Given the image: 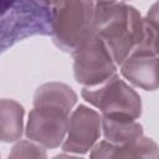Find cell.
<instances>
[{
	"label": "cell",
	"instance_id": "obj_2",
	"mask_svg": "<svg viewBox=\"0 0 159 159\" xmlns=\"http://www.w3.org/2000/svg\"><path fill=\"white\" fill-rule=\"evenodd\" d=\"M39 35H51V5L41 0H0V55Z\"/></svg>",
	"mask_w": 159,
	"mask_h": 159
},
{
	"label": "cell",
	"instance_id": "obj_3",
	"mask_svg": "<svg viewBox=\"0 0 159 159\" xmlns=\"http://www.w3.org/2000/svg\"><path fill=\"white\" fill-rule=\"evenodd\" d=\"M94 0H52L51 37L55 45L72 52L91 32Z\"/></svg>",
	"mask_w": 159,
	"mask_h": 159
},
{
	"label": "cell",
	"instance_id": "obj_1",
	"mask_svg": "<svg viewBox=\"0 0 159 159\" xmlns=\"http://www.w3.org/2000/svg\"><path fill=\"white\" fill-rule=\"evenodd\" d=\"M91 31L103 41L113 61L119 66L142 40L143 17L125 1L97 0Z\"/></svg>",
	"mask_w": 159,
	"mask_h": 159
},
{
	"label": "cell",
	"instance_id": "obj_9",
	"mask_svg": "<svg viewBox=\"0 0 159 159\" xmlns=\"http://www.w3.org/2000/svg\"><path fill=\"white\" fill-rule=\"evenodd\" d=\"M91 158H158V144L144 135L123 144H112L109 142H97L89 153Z\"/></svg>",
	"mask_w": 159,
	"mask_h": 159
},
{
	"label": "cell",
	"instance_id": "obj_15",
	"mask_svg": "<svg viewBox=\"0 0 159 159\" xmlns=\"http://www.w3.org/2000/svg\"><path fill=\"white\" fill-rule=\"evenodd\" d=\"M94 1H97V0H94ZM117 1H128V0H117Z\"/></svg>",
	"mask_w": 159,
	"mask_h": 159
},
{
	"label": "cell",
	"instance_id": "obj_11",
	"mask_svg": "<svg viewBox=\"0 0 159 159\" xmlns=\"http://www.w3.org/2000/svg\"><path fill=\"white\" fill-rule=\"evenodd\" d=\"M24 107L10 98H0V142L14 143L24 133Z\"/></svg>",
	"mask_w": 159,
	"mask_h": 159
},
{
	"label": "cell",
	"instance_id": "obj_6",
	"mask_svg": "<svg viewBox=\"0 0 159 159\" xmlns=\"http://www.w3.org/2000/svg\"><path fill=\"white\" fill-rule=\"evenodd\" d=\"M70 113L53 107H34L27 118L26 138L45 149H56L62 145L68 124Z\"/></svg>",
	"mask_w": 159,
	"mask_h": 159
},
{
	"label": "cell",
	"instance_id": "obj_8",
	"mask_svg": "<svg viewBox=\"0 0 159 159\" xmlns=\"http://www.w3.org/2000/svg\"><path fill=\"white\" fill-rule=\"evenodd\" d=\"M122 76L144 91L158 89V56L132 52L120 65Z\"/></svg>",
	"mask_w": 159,
	"mask_h": 159
},
{
	"label": "cell",
	"instance_id": "obj_14",
	"mask_svg": "<svg viewBox=\"0 0 159 159\" xmlns=\"http://www.w3.org/2000/svg\"><path fill=\"white\" fill-rule=\"evenodd\" d=\"M47 153L43 147L27 139L17 140L9 153V158H46Z\"/></svg>",
	"mask_w": 159,
	"mask_h": 159
},
{
	"label": "cell",
	"instance_id": "obj_10",
	"mask_svg": "<svg viewBox=\"0 0 159 159\" xmlns=\"http://www.w3.org/2000/svg\"><path fill=\"white\" fill-rule=\"evenodd\" d=\"M32 102L34 107H53L71 113L77 103V94L66 83L47 82L36 89Z\"/></svg>",
	"mask_w": 159,
	"mask_h": 159
},
{
	"label": "cell",
	"instance_id": "obj_7",
	"mask_svg": "<svg viewBox=\"0 0 159 159\" xmlns=\"http://www.w3.org/2000/svg\"><path fill=\"white\" fill-rule=\"evenodd\" d=\"M101 114L80 104L68 116V124L62 150L73 154H86L98 142L101 135Z\"/></svg>",
	"mask_w": 159,
	"mask_h": 159
},
{
	"label": "cell",
	"instance_id": "obj_13",
	"mask_svg": "<svg viewBox=\"0 0 159 159\" xmlns=\"http://www.w3.org/2000/svg\"><path fill=\"white\" fill-rule=\"evenodd\" d=\"M135 53L158 56V4L154 2L147 16L143 19V36L137 47Z\"/></svg>",
	"mask_w": 159,
	"mask_h": 159
},
{
	"label": "cell",
	"instance_id": "obj_5",
	"mask_svg": "<svg viewBox=\"0 0 159 159\" xmlns=\"http://www.w3.org/2000/svg\"><path fill=\"white\" fill-rule=\"evenodd\" d=\"M71 53L75 80L83 87L98 86L117 73V65L108 48L92 31Z\"/></svg>",
	"mask_w": 159,
	"mask_h": 159
},
{
	"label": "cell",
	"instance_id": "obj_4",
	"mask_svg": "<svg viewBox=\"0 0 159 159\" xmlns=\"http://www.w3.org/2000/svg\"><path fill=\"white\" fill-rule=\"evenodd\" d=\"M83 99L99 109L101 116L138 119L142 114L140 96L116 73L94 87H83Z\"/></svg>",
	"mask_w": 159,
	"mask_h": 159
},
{
	"label": "cell",
	"instance_id": "obj_12",
	"mask_svg": "<svg viewBox=\"0 0 159 159\" xmlns=\"http://www.w3.org/2000/svg\"><path fill=\"white\" fill-rule=\"evenodd\" d=\"M101 130L112 144H123L143 135V127L137 119L112 118L101 116Z\"/></svg>",
	"mask_w": 159,
	"mask_h": 159
}]
</instances>
